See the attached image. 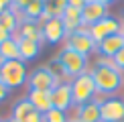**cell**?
Returning <instances> with one entry per match:
<instances>
[{"mask_svg": "<svg viewBox=\"0 0 124 122\" xmlns=\"http://www.w3.org/2000/svg\"><path fill=\"white\" fill-rule=\"evenodd\" d=\"M61 23L65 27V33L71 35L75 30H79L84 24H81V8H73V6H67L65 12L61 14Z\"/></svg>", "mask_w": 124, "mask_h": 122, "instance_id": "obj_16", "label": "cell"}, {"mask_svg": "<svg viewBox=\"0 0 124 122\" xmlns=\"http://www.w3.org/2000/svg\"><path fill=\"white\" fill-rule=\"evenodd\" d=\"M2 63H4V59H2V55H0V67H2Z\"/></svg>", "mask_w": 124, "mask_h": 122, "instance_id": "obj_33", "label": "cell"}, {"mask_svg": "<svg viewBox=\"0 0 124 122\" xmlns=\"http://www.w3.org/2000/svg\"><path fill=\"white\" fill-rule=\"evenodd\" d=\"M90 0H67V6H73V8H84Z\"/></svg>", "mask_w": 124, "mask_h": 122, "instance_id": "obj_30", "label": "cell"}, {"mask_svg": "<svg viewBox=\"0 0 124 122\" xmlns=\"http://www.w3.org/2000/svg\"><path fill=\"white\" fill-rule=\"evenodd\" d=\"M43 122H69V114L63 110L51 108L47 114H43Z\"/></svg>", "mask_w": 124, "mask_h": 122, "instance_id": "obj_24", "label": "cell"}, {"mask_svg": "<svg viewBox=\"0 0 124 122\" xmlns=\"http://www.w3.org/2000/svg\"><path fill=\"white\" fill-rule=\"evenodd\" d=\"M43 6H45V14L41 23H45L49 18H61V14L67 8V0H43Z\"/></svg>", "mask_w": 124, "mask_h": 122, "instance_id": "obj_19", "label": "cell"}, {"mask_svg": "<svg viewBox=\"0 0 124 122\" xmlns=\"http://www.w3.org/2000/svg\"><path fill=\"white\" fill-rule=\"evenodd\" d=\"M122 24H124V23H122Z\"/></svg>", "mask_w": 124, "mask_h": 122, "instance_id": "obj_36", "label": "cell"}, {"mask_svg": "<svg viewBox=\"0 0 124 122\" xmlns=\"http://www.w3.org/2000/svg\"><path fill=\"white\" fill-rule=\"evenodd\" d=\"M31 2H33V0H12V6H10V8H12V10H16V12H20V14H23V10L27 8V6H29Z\"/></svg>", "mask_w": 124, "mask_h": 122, "instance_id": "obj_25", "label": "cell"}, {"mask_svg": "<svg viewBox=\"0 0 124 122\" xmlns=\"http://www.w3.org/2000/svg\"><path fill=\"white\" fill-rule=\"evenodd\" d=\"M122 37H124V27H122Z\"/></svg>", "mask_w": 124, "mask_h": 122, "instance_id": "obj_34", "label": "cell"}, {"mask_svg": "<svg viewBox=\"0 0 124 122\" xmlns=\"http://www.w3.org/2000/svg\"><path fill=\"white\" fill-rule=\"evenodd\" d=\"M10 37H14V35H12V33H10V30H6V29H4V27H2V24H0V45H2V43H4V41H8Z\"/></svg>", "mask_w": 124, "mask_h": 122, "instance_id": "obj_28", "label": "cell"}, {"mask_svg": "<svg viewBox=\"0 0 124 122\" xmlns=\"http://www.w3.org/2000/svg\"><path fill=\"white\" fill-rule=\"evenodd\" d=\"M33 104L27 100V98H23V100H18L16 104L12 106V110H10V120H14V122H24V118L33 112Z\"/></svg>", "mask_w": 124, "mask_h": 122, "instance_id": "obj_20", "label": "cell"}, {"mask_svg": "<svg viewBox=\"0 0 124 122\" xmlns=\"http://www.w3.org/2000/svg\"><path fill=\"white\" fill-rule=\"evenodd\" d=\"M122 27H124V24H122L116 16H110V14H108L106 18H102V20H98L96 24L87 27V33H90V37L96 41V45H100L104 39L112 37V35L122 33Z\"/></svg>", "mask_w": 124, "mask_h": 122, "instance_id": "obj_6", "label": "cell"}, {"mask_svg": "<svg viewBox=\"0 0 124 122\" xmlns=\"http://www.w3.org/2000/svg\"><path fill=\"white\" fill-rule=\"evenodd\" d=\"M47 67H49V71H51V73H53L55 77L61 81V84H63V81H71V79H69V75L65 73V69H63V65H61V61H59L57 57L51 59L49 63H47Z\"/></svg>", "mask_w": 124, "mask_h": 122, "instance_id": "obj_23", "label": "cell"}, {"mask_svg": "<svg viewBox=\"0 0 124 122\" xmlns=\"http://www.w3.org/2000/svg\"><path fill=\"white\" fill-rule=\"evenodd\" d=\"M4 10H6V8H4V6H2V4H0V14H2V12H4Z\"/></svg>", "mask_w": 124, "mask_h": 122, "instance_id": "obj_32", "label": "cell"}, {"mask_svg": "<svg viewBox=\"0 0 124 122\" xmlns=\"http://www.w3.org/2000/svg\"><path fill=\"white\" fill-rule=\"evenodd\" d=\"M69 84H71V96H73V104L75 106L87 104V102H92V100L98 98L96 84H94V77H92L90 71H85V73L73 77Z\"/></svg>", "mask_w": 124, "mask_h": 122, "instance_id": "obj_3", "label": "cell"}, {"mask_svg": "<svg viewBox=\"0 0 124 122\" xmlns=\"http://www.w3.org/2000/svg\"><path fill=\"white\" fill-rule=\"evenodd\" d=\"M0 122H4V120H0Z\"/></svg>", "mask_w": 124, "mask_h": 122, "instance_id": "obj_35", "label": "cell"}, {"mask_svg": "<svg viewBox=\"0 0 124 122\" xmlns=\"http://www.w3.org/2000/svg\"><path fill=\"white\" fill-rule=\"evenodd\" d=\"M67 114H69V122H102L100 100H92L87 104L73 106Z\"/></svg>", "mask_w": 124, "mask_h": 122, "instance_id": "obj_8", "label": "cell"}, {"mask_svg": "<svg viewBox=\"0 0 124 122\" xmlns=\"http://www.w3.org/2000/svg\"><path fill=\"white\" fill-rule=\"evenodd\" d=\"M24 122H43V114H41V112H37V110H33L27 118H24Z\"/></svg>", "mask_w": 124, "mask_h": 122, "instance_id": "obj_27", "label": "cell"}, {"mask_svg": "<svg viewBox=\"0 0 124 122\" xmlns=\"http://www.w3.org/2000/svg\"><path fill=\"white\" fill-rule=\"evenodd\" d=\"M90 73H92V77H94L96 92H98V96H100V98H96V100L112 98V96H116L118 92L122 90V85H124V71L118 69L112 59L102 57V55H98L96 65L90 69Z\"/></svg>", "mask_w": 124, "mask_h": 122, "instance_id": "obj_1", "label": "cell"}, {"mask_svg": "<svg viewBox=\"0 0 124 122\" xmlns=\"http://www.w3.org/2000/svg\"><path fill=\"white\" fill-rule=\"evenodd\" d=\"M106 16H108V6L98 2V0H90L81 8V24L84 27H92V24H96L98 20H102Z\"/></svg>", "mask_w": 124, "mask_h": 122, "instance_id": "obj_12", "label": "cell"}, {"mask_svg": "<svg viewBox=\"0 0 124 122\" xmlns=\"http://www.w3.org/2000/svg\"><path fill=\"white\" fill-rule=\"evenodd\" d=\"M102 122H124V100L122 98H104L100 100Z\"/></svg>", "mask_w": 124, "mask_h": 122, "instance_id": "obj_9", "label": "cell"}, {"mask_svg": "<svg viewBox=\"0 0 124 122\" xmlns=\"http://www.w3.org/2000/svg\"><path fill=\"white\" fill-rule=\"evenodd\" d=\"M16 37V35H14ZM18 39V49H20V61H33L37 55L41 53V47L43 45L37 43V41H31V39H24V37H16Z\"/></svg>", "mask_w": 124, "mask_h": 122, "instance_id": "obj_17", "label": "cell"}, {"mask_svg": "<svg viewBox=\"0 0 124 122\" xmlns=\"http://www.w3.org/2000/svg\"><path fill=\"white\" fill-rule=\"evenodd\" d=\"M8 94H10V90L6 88V84H4L2 79H0V102H4L8 98Z\"/></svg>", "mask_w": 124, "mask_h": 122, "instance_id": "obj_29", "label": "cell"}, {"mask_svg": "<svg viewBox=\"0 0 124 122\" xmlns=\"http://www.w3.org/2000/svg\"><path fill=\"white\" fill-rule=\"evenodd\" d=\"M57 59L61 61V65H63L65 73L69 75V79H73V77H77V75L87 71V57L79 55L77 51H71V49L63 47L57 53Z\"/></svg>", "mask_w": 124, "mask_h": 122, "instance_id": "obj_5", "label": "cell"}, {"mask_svg": "<svg viewBox=\"0 0 124 122\" xmlns=\"http://www.w3.org/2000/svg\"><path fill=\"white\" fill-rule=\"evenodd\" d=\"M27 100L33 104V108L41 112V114H47V112L53 108V100H51V92L45 90H29Z\"/></svg>", "mask_w": 124, "mask_h": 122, "instance_id": "obj_13", "label": "cell"}, {"mask_svg": "<svg viewBox=\"0 0 124 122\" xmlns=\"http://www.w3.org/2000/svg\"><path fill=\"white\" fill-rule=\"evenodd\" d=\"M16 37H24V39H31V41H37V43L43 45V30H41V23H35V20H27L23 18L20 20V27H18V33Z\"/></svg>", "mask_w": 124, "mask_h": 122, "instance_id": "obj_15", "label": "cell"}, {"mask_svg": "<svg viewBox=\"0 0 124 122\" xmlns=\"http://www.w3.org/2000/svg\"><path fill=\"white\" fill-rule=\"evenodd\" d=\"M0 55H2L4 61H14L20 59V49H18V39L16 37H10L8 41H4L0 45Z\"/></svg>", "mask_w": 124, "mask_h": 122, "instance_id": "obj_21", "label": "cell"}, {"mask_svg": "<svg viewBox=\"0 0 124 122\" xmlns=\"http://www.w3.org/2000/svg\"><path fill=\"white\" fill-rule=\"evenodd\" d=\"M59 84H61V81L49 71L47 65H39V67H35L29 73V79H27L29 90H45V92H51L53 88H57Z\"/></svg>", "mask_w": 124, "mask_h": 122, "instance_id": "obj_7", "label": "cell"}, {"mask_svg": "<svg viewBox=\"0 0 124 122\" xmlns=\"http://www.w3.org/2000/svg\"><path fill=\"white\" fill-rule=\"evenodd\" d=\"M45 14V6H43V0H33L27 8L23 10V18L27 20H35V23H41Z\"/></svg>", "mask_w": 124, "mask_h": 122, "instance_id": "obj_22", "label": "cell"}, {"mask_svg": "<svg viewBox=\"0 0 124 122\" xmlns=\"http://www.w3.org/2000/svg\"><path fill=\"white\" fill-rule=\"evenodd\" d=\"M122 47H124V37H122V33L112 35V37L104 39L100 45H98V55L112 59V57H114V55H116V53H118V51H120Z\"/></svg>", "mask_w": 124, "mask_h": 122, "instance_id": "obj_14", "label": "cell"}, {"mask_svg": "<svg viewBox=\"0 0 124 122\" xmlns=\"http://www.w3.org/2000/svg\"><path fill=\"white\" fill-rule=\"evenodd\" d=\"M63 47L71 49V51H77V53L84 55V57H90L92 53H98V45H96V41L90 37L87 27H81L79 30H75V33L67 35Z\"/></svg>", "mask_w": 124, "mask_h": 122, "instance_id": "obj_4", "label": "cell"}, {"mask_svg": "<svg viewBox=\"0 0 124 122\" xmlns=\"http://www.w3.org/2000/svg\"><path fill=\"white\" fill-rule=\"evenodd\" d=\"M41 30H43V41L49 45H59L67 37L61 18H49L45 23H41Z\"/></svg>", "mask_w": 124, "mask_h": 122, "instance_id": "obj_10", "label": "cell"}, {"mask_svg": "<svg viewBox=\"0 0 124 122\" xmlns=\"http://www.w3.org/2000/svg\"><path fill=\"white\" fill-rule=\"evenodd\" d=\"M0 79L6 84L8 90H16L27 85L29 79V69L24 65V61L14 59V61H4L2 67H0Z\"/></svg>", "mask_w": 124, "mask_h": 122, "instance_id": "obj_2", "label": "cell"}, {"mask_svg": "<svg viewBox=\"0 0 124 122\" xmlns=\"http://www.w3.org/2000/svg\"><path fill=\"white\" fill-rule=\"evenodd\" d=\"M20 20H23V14L16 12V10H12V8H6L2 14H0V24H2L6 30H10L12 35H16V33H18Z\"/></svg>", "mask_w": 124, "mask_h": 122, "instance_id": "obj_18", "label": "cell"}, {"mask_svg": "<svg viewBox=\"0 0 124 122\" xmlns=\"http://www.w3.org/2000/svg\"><path fill=\"white\" fill-rule=\"evenodd\" d=\"M112 61H114V65H116V67L120 69V71H124V47L118 51L114 57H112Z\"/></svg>", "mask_w": 124, "mask_h": 122, "instance_id": "obj_26", "label": "cell"}, {"mask_svg": "<svg viewBox=\"0 0 124 122\" xmlns=\"http://www.w3.org/2000/svg\"><path fill=\"white\" fill-rule=\"evenodd\" d=\"M98 2H102V4H106V6H110L112 2H116V0H98Z\"/></svg>", "mask_w": 124, "mask_h": 122, "instance_id": "obj_31", "label": "cell"}, {"mask_svg": "<svg viewBox=\"0 0 124 122\" xmlns=\"http://www.w3.org/2000/svg\"><path fill=\"white\" fill-rule=\"evenodd\" d=\"M51 100H53V108L57 110H63V112H69L73 108V96H71V84L69 81H63L59 84L57 88L51 90Z\"/></svg>", "mask_w": 124, "mask_h": 122, "instance_id": "obj_11", "label": "cell"}]
</instances>
